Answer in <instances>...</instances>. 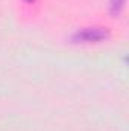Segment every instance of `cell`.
Listing matches in <instances>:
<instances>
[{"label":"cell","instance_id":"1","mask_svg":"<svg viewBox=\"0 0 129 131\" xmlns=\"http://www.w3.org/2000/svg\"><path fill=\"white\" fill-rule=\"evenodd\" d=\"M108 38H109V31H108L106 28H99V26L78 29L76 32H73L71 37H70L71 43H76V44L102 43V41H105V40H108Z\"/></svg>","mask_w":129,"mask_h":131},{"label":"cell","instance_id":"3","mask_svg":"<svg viewBox=\"0 0 129 131\" xmlns=\"http://www.w3.org/2000/svg\"><path fill=\"white\" fill-rule=\"evenodd\" d=\"M24 2H28V3H32V2H35V0H24Z\"/></svg>","mask_w":129,"mask_h":131},{"label":"cell","instance_id":"2","mask_svg":"<svg viewBox=\"0 0 129 131\" xmlns=\"http://www.w3.org/2000/svg\"><path fill=\"white\" fill-rule=\"evenodd\" d=\"M126 5V0H109V12L112 15H119Z\"/></svg>","mask_w":129,"mask_h":131}]
</instances>
